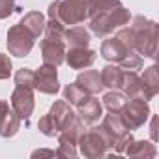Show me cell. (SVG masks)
<instances>
[{
	"mask_svg": "<svg viewBox=\"0 0 159 159\" xmlns=\"http://www.w3.org/2000/svg\"><path fill=\"white\" fill-rule=\"evenodd\" d=\"M133 34V49L146 58L157 56V23L146 19L144 15H137L133 19V25L129 26Z\"/></svg>",
	"mask_w": 159,
	"mask_h": 159,
	"instance_id": "1",
	"label": "cell"
},
{
	"mask_svg": "<svg viewBox=\"0 0 159 159\" xmlns=\"http://www.w3.org/2000/svg\"><path fill=\"white\" fill-rule=\"evenodd\" d=\"M90 0H54L49 4V17L58 19L66 28L81 25L88 19Z\"/></svg>",
	"mask_w": 159,
	"mask_h": 159,
	"instance_id": "2",
	"label": "cell"
},
{
	"mask_svg": "<svg viewBox=\"0 0 159 159\" xmlns=\"http://www.w3.org/2000/svg\"><path fill=\"white\" fill-rule=\"evenodd\" d=\"M129 21H131V11L120 4L116 8H111V10H107V11L92 17L90 19V30L98 38H107L114 30L125 26Z\"/></svg>",
	"mask_w": 159,
	"mask_h": 159,
	"instance_id": "3",
	"label": "cell"
},
{
	"mask_svg": "<svg viewBox=\"0 0 159 159\" xmlns=\"http://www.w3.org/2000/svg\"><path fill=\"white\" fill-rule=\"evenodd\" d=\"M150 114L152 112H150V105H148L146 99H142V98H131V99H127L125 107L122 109L120 118H122V122L125 124V127L129 131H135V129L142 127L148 122Z\"/></svg>",
	"mask_w": 159,
	"mask_h": 159,
	"instance_id": "4",
	"label": "cell"
},
{
	"mask_svg": "<svg viewBox=\"0 0 159 159\" xmlns=\"http://www.w3.org/2000/svg\"><path fill=\"white\" fill-rule=\"evenodd\" d=\"M34 41L36 38L19 23V25H13L10 30H8V51L10 54L17 56V58H25L30 54V51L34 49Z\"/></svg>",
	"mask_w": 159,
	"mask_h": 159,
	"instance_id": "5",
	"label": "cell"
},
{
	"mask_svg": "<svg viewBox=\"0 0 159 159\" xmlns=\"http://www.w3.org/2000/svg\"><path fill=\"white\" fill-rule=\"evenodd\" d=\"M79 148H81V153L88 159H98V157H103L107 155L109 148H107V142L103 140L101 133L98 131V127H92L88 131H84L79 139Z\"/></svg>",
	"mask_w": 159,
	"mask_h": 159,
	"instance_id": "6",
	"label": "cell"
},
{
	"mask_svg": "<svg viewBox=\"0 0 159 159\" xmlns=\"http://www.w3.org/2000/svg\"><path fill=\"white\" fill-rule=\"evenodd\" d=\"M34 88L41 94H47V96H56L60 92L56 66L43 64V66H39L38 71H34Z\"/></svg>",
	"mask_w": 159,
	"mask_h": 159,
	"instance_id": "7",
	"label": "cell"
},
{
	"mask_svg": "<svg viewBox=\"0 0 159 159\" xmlns=\"http://www.w3.org/2000/svg\"><path fill=\"white\" fill-rule=\"evenodd\" d=\"M10 103H11V109L17 112V116H19L21 120L26 122V120L32 116V112H34V105H36V101H34V88H28V86H21V84H17L15 90L11 92V99H10Z\"/></svg>",
	"mask_w": 159,
	"mask_h": 159,
	"instance_id": "8",
	"label": "cell"
},
{
	"mask_svg": "<svg viewBox=\"0 0 159 159\" xmlns=\"http://www.w3.org/2000/svg\"><path fill=\"white\" fill-rule=\"evenodd\" d=\"M41 58L43 64H51V66H62L66 62V43L62 38H52V36H45L41 39Z\"/></svg>",
	"mask_w": 159,
	"mask_h": 159,
	"instance_id": "9",
	"label": "cell"
},
{
	"mask_svg": "<svg viewBox=\"0 0 159 159\" xmlns=\"http://www.w3.org/2000/svg\"><path fill=\"white\" fill-rule=\"evenodd\" d=\"M131 51H135V49L127 47L118 36H112V38H107V39L101 43L99 54H101L107 62H111V64H120Z\"/></svg>",
	"mask_w": 159,
	"mask_h": 159,
	"instance_id": "10",
	"label": "cell"
},
{
	"mask_svg": "<svg viewBox=\"0 0 159 159\" xmlns=\"http://www.w3.org/2000/svg\"><path fill=\"white\" fill-rule=\"evenodd\" d=\"M98 58V52L88 47H69L66 49V62L71 69H86Z\"/></svg>",
	"mask_w": 159,
	"mask_h": 159,
	"instance_id": "11",
	"label": "cell"
},
{
	"mask_svg": "<svg viewBox=\"0 0 159 159\" xmlns=\"http://www.w3.org/2000/svg\"><path fill=\"white\" fill-rule=\"evenodd\" d=\"M47 114L51 116V120H52V124H54V127H56L58 133L64 131V129H66L75 118H77V114L73 112L71 105H69L66 99H58V101H54V103L51 105V109H49Z\"/></svg>",
	"mask_w": 159,
	"mask_h": 159,
	"instance_id": "12",
	"label": "cell"
},
{
	"mask_svg": "<svg viewBox=\"0 0 159 159\" xmlns=\"http://www.w3.org/2000/svg\"><path fill=\"white\" fill-rule=\"evenodd\" d=\"M157 94H159V67L153 64V66L146 67L142 77H140V94H139V98L150 101Z\"/></svg>",
	"mask_w": 159,
	"mask_h": 159,
	"instance_id": "13",
	"label": "cell"
},
{
	"mask_svg": "<svg viewBox=\"0 0 159 159\" xmlns=\"http://www.w3.org/2000/svg\"><path fill=\"white\" fill-rule=\"evenodd\" d=\"M77 109H79L77 116L81 118L86 125H92V124L99 122V118L103 116V105H101L99 99L94 98V96H88V99H86L84 103H81Z\"/></svg>",
	"mask_w": 159,
	"mask_h": 159,
	"instance_id": "14",
	"label": "cell"
},
{
	"mask_svg": "<svg viewBox=\"0 0 159 159\" xmlns=\"http://www.w3.org/2000/svg\"><path fill=\"white\" fill-rule=\"evenodd\" d=\"M75 83L81 86L86 94H90V96H96V94H99V92L105 88L103 83H101V75H99V71L88 69V67L77 75V81H75Z\"/></svg>",
	"mask_w": 159,
	"mask_h": 159,
	"instance_id": "15",
	"label": "cell"
},
{
	"mask_svg": "<svg viewBox=\"0 0 159 159\" xmlns=\"http://www.w3.org/2000/svg\"><path fill=\"white\" fill-rule=\"evenodd\" d=\"M92 36L88 32V28L81 26V25H73L67 26L64 30V43L66 47H88Z\"/></svg>",
	"mask_w": 159,
	"mask_h": 159,
	"instance_id": "16",
	"label": "cell"
},
{
	"mask_svg": "<svg viewBox=\"0 0 159 159\" xmlns=\"http://www.w3.org/2000/svg\"><path fill=\"white\" fill-rule=\"evenodd\" d=\"M19 129H21V118L17 116L13 109H8L6 112L0 114V137H4V139L15 137Z\"/></svg>",
	"mask_w": 159,
	"mask_h": 159,
	"instance_id": "17",
	"label": "cell"
},
{
	"mask_svg": "<svg viewBox=\"0 0 159 159\" xmlns=\"http://www.w3.org/2000/svg\"><path fill=\"white\" fill-rule=\"evenodd\" d=\"M101 83L105 88H111V90H120L122 86V79H124V69L118 66V64H109L101 69Z\"/></svg>",
	"mask_w": 159,
	"mask_h": 159,
	"instance_id": "18",
	"label": "cell"
},
{
	"mask_svg": "<svg viewBox=\"0 0 159 159\" xmlns=\"http://www.w3.org/2000/svg\"><path fill=\"white\" fill-rule=\"evenodd\" d=\"M124 153H127L129 157H155L157 155V150H155V144L152 140H131L127 144V148L124 150Z\"/></svg>",
	"mask_w": 159,
	"mask_h": 159,
	"instance_id": "19",
	"label": "cell"
},
{
	"mask_svg": "<svg viewBox=\"0 0 159 159\" xmlns=\"http://www.w3.org/2000/svg\"><path fill=\"white\" fill-rule=\"evenodd\" d=\"M45 15L41 11H28L23 19H21V25L34 36V38H39L45 30Z\"/></svg>",
	"mask_w": 159,
	"mask_h": 159,
	"instance_id": "20",
	"label": "cell"
},
{
	"mask_svg": "<svg viewBox=\"0 0 159 159\" xmlns=\"http://www.w3.org/2000/svg\"><path fill=\"white\" fill-rule=\"evenodd\" d=\"M120 90L125 94L127 99L139 98V94H140V75H139L137 71H127V69H124V79H122Z\"/></svg>",
	"mask_w": 159,
	"mask_h": 159,
	"instance_id": "21",
	"label": "cell"
},
{
	"mask_svg": "<svg viewBox=\"0 0 159 159\" xmlns=\"http://www.w3.org/2000/svg\"><path fill=\"white\" fill-rule=\"evenodd\" d=\"M101 125H103L114 139H118V137H122V135H125V133L129 131V129L125 127V124L122 122L120 112H109V114H105Z\"/></svg>",
	"mask_w": 159,
	"mask_h": 159,
	"instance_id": "22",
	"label": "cell"
},
{
	"mask_svg": "<svg viewBox=\"0 0 159 159\" xmlns=\"http://www.w3.org/2000/svg\"><path fill=\"white\" fill-rule=\"evenodd\" d=\"M127 103V98L122 90H111L103 96V107L109 111V112H122V109L125 107Z\"/></svg>",
	"mask_w": 159,
	"mask_h": 159,
	"instance_id": "23",
	"label": "cell"
},
{
	"mask_svg": "<svg viewBox=\"0 0 159 159\" xmlns=\"http://www.w3.org/2000/svg\"><path fill=\"white\" fill-rule=\"evenodd\" d=\"M88 96H90V94H86L77 83L66 84V88H64V99H66L69 105H73V107H79L81 103H84V101L88 99Z\"/></svg>",
	"mask_w": 159,
	"mask_h": 159,
	"instance_id": "24",
	"label": "cell"
},
{
	"mask_svg": "<svg viewBox=\"0 0 159 159\" xmlns=\"http://www.w3.org/2000/svg\"><path fill=\"white\" fill-rule=\"evenodd\" d=\"M120 4H122L120 0H90L88 19H92V17H96V15H99V13L111 10V8H116V6H120Z\"/></svg>",
	"mask_w": 159,
	"mask_h": 159,
	"instance_id": "25",
	"label": "cell"
},
{
	"mask_svg": "<svg viewBox=\"0 0 159 159\" xmlns=\"http://www.w3.org/2000/svg\"><path fill=\"white\" fill-rule=\"evenodd\" d=\"M142 56L137 52V51H131L118 66L122 67V69H127V71H139V69H142Z\"/></svg>",
	"mask_w": 159,
	"mask_h": 159,
	"instance_id": "26",
	"label": "cell"
},
{
	"mask_svg": "<svg viewBox=\"0 0 159 159\" xmlns=\"http://www.w3.org/2000/svg\"><path fill=\"white\" fill-rule=\"evenodd\" d=\"M15 84L34 88V71L28 69V67H21V69L15 73Z\"/></svg>",
	"mask_w": 159,
	"mask_h": 159,
	"instance_id": "27",
	"label": "cell"
},
{
	"mask_svg": "<svg viewBox=\"0 0 159 159\" xmlns=\"http://www.w3.org/2000/svg\"><path fill=\"white\" fill-rule=\"evenodd\" d=\"M38 129H39L45 137H56V135H58V131H56V127H54V124H52V120H51L49 114H45V116L39 118Z\"/></svg>",
	"mask_w": 159,
	"mask_h": 159,
	"instance_id": "28",
	"label": "cell"
},
{
	"mask_svg": "<svg viewBox=\"0 0 159 159\" xmlns=\"http://www.w3.org/2000/svg\"><path fill=\"white\" fill-rule=\"evenodd\" d=\"M11 69H13L11 58L8 54H4V52H0V81L10 79L11 77Z\"/></svg>",
	"mask_w": 159,
	"mask_h": 159,
	"instance_id": "29",
	"label": "cell"
},
{
	"mask_svg": "<svg viewBox=\"0 0 159 159\" xmlns=\"http://www.w3.org/2000/svg\"><path fill=\"white\" fill-rule=\"evenodd\" d=\"M21 8H17L15 0H0V21L2 19H8L11 13L19 11Z\"/></svg>",
	"mask_w": 159,
	"mask_h": 159,
	"instance_id": "30",
	"label": "cell"
},
{
	"mask_svg": "<svg viewBox=\"0 0 159 159\" xmlns=\"http://www.w3.org/2000/svg\"><path fill=\"white\" fill-rule=\"evenodd\" d=\"M56 155H60V157H75L77 155V146L69 144V142H58Z\"/></svg>",
	"mask_w": 159,
	"mask_h": 159,
	"instance_id": "31",
	"label": "cell"
},
{
	"mask_svg": "<svg viewBox=\"0 0 159 159\" xmlns=\"http://www.w3.org/2000/svg\"><path fill=\"white\" fill-rule=\"evenodd\" d=\"M133 140V135H131V131H127L125 135H122V137H118L116 139V144H114V150H116V153H124V150L127 148V144Z\"/></svg>",
	"mask_w": 159,
	"mask_h": 159,
	"instance_id": "32",
	"label": "cell"
},
{
	"mask_svg": "<svg viewBox=\"0 0 159 159\" xmlns=\"http://www.w3.org/2000/svg\"><path fill=\"white\" fill-rule=\"evenodd\" d=\"M150 135H152V142L157 140V116H152V125H150Z\"/></svg>",
	"mask_w": 159,
	"mask_h": 159,
	"instance_id": "33",
	"label": "cell"
},
{
	"mask_svg": "<svg viewBox=\"0 0 159 159\" xmlns=\"http://www.w3.org/2000/svg\"><path fill=\"white\" fill-rule=\"evenodd\" d=\"M32 155L34 157H38V155H56V152L54 150H36Z\"/></svg>",
	"mask_w": 159,
	"mask_h": 159,
	"instance_id": "34",
	"label": "cell"
}]
</instances>
